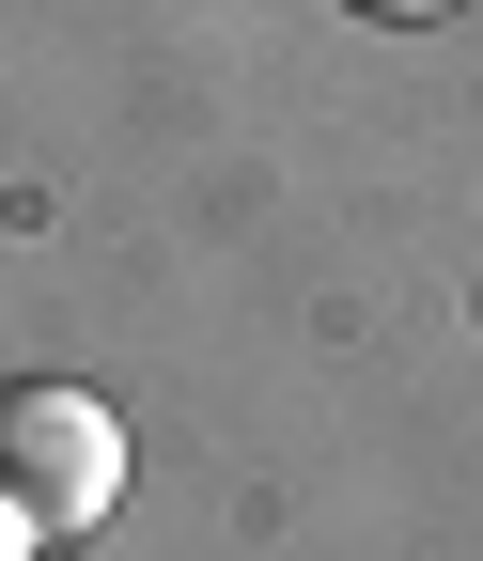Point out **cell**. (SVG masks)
I'll return each mask as SVG.
<instances>
[{
    "label": "cell",
    "instance_id": "obj_1",
    "mask_svg": "<svg viewBox=\"0 0 483 561\" xmlns=\"http://www.w3.org/2000/svg\"><path fill=\"white\" fill-rule=\"evenodd\" d=\"M0 500H16L32 530H110V500H125L110 390H79V375H16L0 390Z\"/></svg>",
    "mask_w": 483,
    "mask_h": 561
},
{
    "label": "cell",
    "instance_id": "obj_2",
    "mask_svg": "<svg viewBox=\"0 0 483 561\" xmlns=\"http://www.w3.org/2000/svg\"><path fill=\"white\" fill-rule=\"evenodd\" d=\"M359 16H452V0H359Z\"/></svg>",
    "mask_w": 483,
    "mask_h": 561
}]
</instances>
